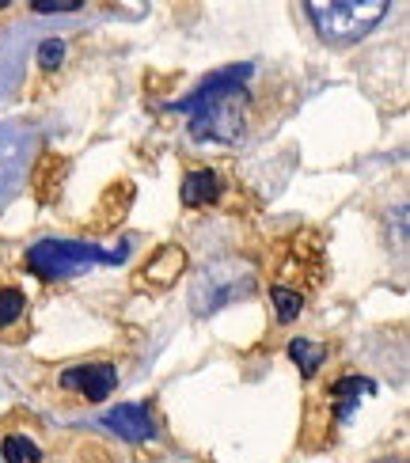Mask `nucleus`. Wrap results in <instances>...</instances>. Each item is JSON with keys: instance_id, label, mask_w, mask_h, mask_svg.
<instances>
[{"instance_id": "1", "label": "nucleus", "mask_w": 410, "mask_h": 463, "mask_svg": "<svg viewBox=\"0 0 410 463\" xmlns=\"http://www.w3.org/2000/svg\"><path fill=\"white\" fill-rule=\"evenodd\" d=\"M247 76L251 65L224 69L194 88L175 110L190 114V133L198 141H240L243 137V107H247Z\"/></svg>"}, {"instance_id": "2", "label": "nucleus", "mask_w": 410, "mask_h": 463, "mask_svg": "<svg viewBox=\"0 0 410 463\" xmlns=\"http://www.w3.org/2000/svg\"><path fill=\"white\" fill-rule=\"evenodd\" d=\"M126 243L122 247H95V243H72V240H43L27 250V269L46 281H62V278H81L95 266H114L122 262L126 255Z\"/></svg>"}, {"instance_id": "3", "label": "nucleus", "mask_w": 410, "mask_h": 463, "mask_svg": "<svg viewBox=\"0 0 410 463\" xmlns=\"http://www.w3.org/2000/svg\"><path fill=\"white\" fill-rule=\"evenodd\" d=\"M304 12L311 15V27L319 31L323 43L354 46L387 15V5L384 0H365V5L361 0L358 5H338V0H330L327 5V0H311V5H304Z\"/></svg>"}, {"instance_id": "4", "label": "nucleus", "mask_w": 410, "mask_h": 463, "mask_svg": "<svg viewBox=\"0 0 410 463\" xmlns=\"http://www.w3.org/2000/svg\"><path fill=\"white\" fill-rule=\"evenodd\" d=\"M247 281H251V274H247V269H240L236 262H217V266L202 269V278L194 281V297H190L194 312H198V316L217 312L221 304L236 300L243 293Z\"/></svg>"}, {"instance_id": "5", "label": "nucleus", "mask_w": 410, "mask_h": 463, "mask_svg": "<svg viewBox=\"0 0 410 463\" xmlns=\"http://www.w3.org/2000/svg\"><path fill=\"white\" fill-rule=\"evenodd\" d=\"M62 383L69 392H81L88 402H103L114 388H119V373L114 364H76V369H65L62 373Z\"/></svg>"}, {"instance_id": "6", "label": "nucleus", "mask_w": 410, "mask_h": 463, "mask_svg": "<svg viewBox=\"0 0 410 463\" xmlns=\"http://www.w3.org/2000/svg\"><path fill=\"white\" fill-rule=\"evenodd\" d=\"M103 426L110 433H119L122 440H129V445H145V440L156 437V421L145 407H137V402H122V407H114L107 411L103 418Z\"/></svg>"}, {"instance_id": "7", "label": "nucleus", "mask_w": 410, "mask_h": 463, "mask_svg": "<svg viewBox=\"0 0 410 463\" xmlns=\"http://www.w3.org/2000/svg\"><path fill=\"white\" fill-rule=\"evenodd\" d=\"M186 269V250L175 247V243H164L156 255L141 266V274H137V281L148 285V288H171L175 281H179V274Z\"/></svg>"}, {"instance_id": "8", "label": "nucleus", "mask_w": 410, "mask_h": 463, "mask_svg": "<svg viewBox=\"0 0 410 463\" xmlns=\"http://www.w3.org/2000/svg\"><path fill=\"white\" fill-rule=\"evenodd\" d=\"M365 395H373V380L368 376H342L335 388H330V402H335L338 421H346L349 414H354Z\"/></svg>"}, {"instance_id": "9", "label": "nucleus", "mask_w": 410, "mask_h": 463, "mask_svg": "<svg viewBox=\"0 0 410 463\" xmlns=\"http://www.w3.org/2000/svg\"><path fill=\"white\" fill-rule=\"evenodd\" d=\"M217 194H221V179H217V171L198 167V171H186V175H183V205L198 209V205L217 202Z\"/></svg>"}, {"instance_id": "10", "label": "nucleus", "mask_w": 410, "mask_h": 463, "mask_svg": "<svg viewBox=\"0 0 410 463\" xmlns=\"http://www.w3.org/2000/svg\"><path fill=\"white\" fill-rule=\"evenodd\" d=\"M289 357L297 361V369L304 380H311L319 373V364L327 361V350H319L316 342H308V338H297V342H289Z\"/></svg>"}, {"instance_id": "11", "label": "nucleus", "mask_w": 410, "mask_h": 463, "mask_svg": "<svg viewBox=\"0 0 410 463\" xmlns=\"http://www.w3.org/2000/svg\"><path fill=\"white\" fill-rule=\"evenodd\" d=\"M0 452H5V463H38L43 459V449L24 433H12V437L0 440Z\"/></svg>"}, {"instance_id": "12", "label": "nucleus", "mask_w": 410, "mask_h": 463, "mask_svg": "<svg viewBox=\"0 0 410 463\" xmlns=\"http://www.w3.org/2000/svg\"><path fill=\"white\" fill-rule=\"evenodd\" d=\"M270 300H273V307H278V323H292V319H297V312L304 307L300 288H289V285H273Z\"/></svg>"}, {"instance_id": "13", "label": "nucleus", "mask_w": 410, "mask_h": 463, "mask_svg": "<svg viewBox=\"0 0 410 463\" xmlns=\"http://www.w3.org/2000/svg\"><path fill=\"white\" fill-rule=\"evenodd\" d=\"M24 307H27V300H24L19 288H0V326L15 323L19 316H24Z\"/></svg>"}, {"instance_id": "14", "label": "nucleus", "mask_w": 410, "mask_h": 463, "mask_svg": "<svg viewBox=\"0 0 410 463\" xmlns=\"http://www.w3.org/2000/svg\"><path fill=\"white\" fill-rule=\"evenodd\" d=\"M62 61H65V43H62V38H46V43L38 46V65L50 72V69L62 65Z\"/></svg>"}, {"instance_id": "15", "label": "nucleus", "mask_w": 410, "mask_h": 463, "mask_svg": "<svg viewBox=\"0 0 410 463\" xmlns=\"http://www.w3.org/2000/svg\"><path fill=\"white\" fill-rule=\"evenodd\" d=\"M31 8L34 12H76L81 8V0H34Z\"/></svg>"}, {"instance_id": "16", "label": "nucleus", "mask_w": 410, "mask_h": 463, "mask_svg": "<svg viewBox=\"0 0 410 463\" xmlns=\"http://www.w3.org/2000/svg\"><path fill=\"white\" fill-rule=\"evenodd\" d=\"M380 463H403V459H380Z\"/></svg>"}]
</instances>
